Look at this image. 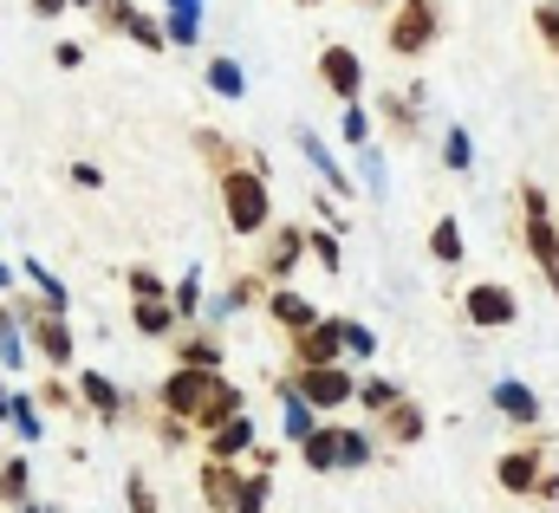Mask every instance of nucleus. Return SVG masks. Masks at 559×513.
<instances>
[{
	"mask_svg": "<svg viewBox=\"0 0 559 513\" xmlns=\"http://www.w3.org/2000/svg\"><path fill=\"white\" fill-rule=\"evenodd\" d=\"M163 409L176 416V422H222V416H235L241 409V390L228 384L222 371H176L169 384H163Z\"/></svg>",
	"mask_w": 559,
	"mask_h": 513,
	"instance_id": "f257e3e1",
	"label": "nucleus"
},
{
	"mask_svg": "<svg viewBox=\"0 0 559 513\" xmlns=\"http://www.w3.org/2000/svg\"><path fill=\"white\" fill-rule=\"evenodd\" d=\"M222 208H228V228L235 235H261L267 215H274V189L261 169H222Z\"/></svg>",
	"mask_w": 559,
	"mask_h": 513,
	"instance_id": "f03ea898",
	"label": "nucleus"
},
{
	"mask_svg": "<svg viewBox=\"0 0 559 513\" xmlns=\"http://www.w3.org/2000/svg\"><path fill=\"white\" fill-rule=\"evenodd\" d=\"M521 228H527V248L540 260V273H547V286L559 293V228H554V208H547V195L534 189V182H521Z\"/></svg>",
	"mask_w": 559,
	"mask_h": 513,
	"instance_id": "7ed1b4c3",
	"label": "nucleus"
},
{
	"mask_svg": "<svg viewBox=\"0 0 559 513\" xmlns=\"http://www.w3.org/2000/svg\"><path fill=\"white\" fill-rule=\"evenodd\" d=\"M436 33H442V13H436V0H404L397 13H391V52L397 59H417V52H429L436 46Z\"/></svg>",
	"mask_w": 559,
	"mask_h": 513,
	"instance_id": "20e7f679",
	"label": "nucleus"
},
{
	"mask_svg": "<svg viewBox=\"0 0 559 513\" xmlns=\"http://www.w3.org/2000/svg\"><path fill=\"white\" fill-rule=\"evenodd\" d=\"M13 312L26 319L20 332H26L52 365H72V325H66V312H52V306H13Z\"/></svg>",
	"mask_w": 559,
	"mask_h": 513,
	"instance_id": "39448f33",
	"label": "nucleus"
},
{
	"mask_svg": "<svg viewBox=\"0 0 559 513\" xmlns=\"http://www.w3.org/2000/svg\"><path fill=\"white\" fill-rule=\"evenodd\" d=\"M462 312H468V325H481V332H501V325H514V319H521V299H514L508 286H468Z\"/></svg>",
	"mask_w": 559,
	"mask_h": 513,
	"instance_id": "423d86ee",
	"label": "nucleus"
},
{
	"mask_svg": "<svg viewBox=\"0 0 559 513\" xmlns=\"http://www.w3.org/2000/svg\"><path fill=\"white\" fill-rule=\"evenodd\" d=\"M98 13H105V26L111 33H124V39H138L143 52H163V26L138 13V0H98Z\"/></svg>",
	"mask_w": 559,
	"mask_h": 513,
	"instance_id": "0eeeda50",
	"label": "nucleus"
},
{
	"mask_svg": "<svg viewBox=\"0 0 559 513\" xmlns=\"http://www.w3.org/2000/svg\"><path fill=\"white\" fill-rule=\"evenodd\" d=\"M319 79H325V92H338L345 105L365 92V59L352 52V46H325L319 52Z\"/></svg>",
	"mask_w": 559,
	"mask_h": 513,
	"instance_id": "6e6552de",
	"label": "nucleus"
},
{
	"mask_svg": "<svg viewBox=\"0 0 559 513\" xmlns=\"http://www.w3.org/2000/svg\"><path fill=\"white\" fill-rule=\"evenodd\" d=\"M299 396L312 403V409H338V403H352V371H338V365H312V371H299Z\"/></svg>",
	"mask_w": 559,
	"mask_h": 513,
	"instance_id": "1a4fd4ad",
	"label": "nucleus"
},
{
	"mask_svg": "<svg viewBox=\"0 0 559 513\" xmlns=\"http://www.w3.org/2000/svg\"><path fill=\"white\" fill-rule=\"evenodd\" d=\"M338 319H312L306 332H293V358H299V371H312V365H338Z\"/></svg>",
	"mask_w": 559,
	"mask_h": 513,
	"instance_id": "9d476101",
	"label": "nucleus"
},
{
	"mask_svg": "<svg viewBox=\"0 0 559 513\" xmlns=\"http://www.w3.org/2000/svg\"><path fill=\"white\" fill-rule=\"evenodd\" d=\"M488 403H495L508 422H521V429H534V422H540V396H534L527 384H514V378H501V384L488 390Z\"/></svg>",
	"mask_w": 559,
	"mask_h": 513,
	"instance_id": "9b49d317",
	"label": "nucleus"
},
{
	"mask_svg": "<svg viewBox=\"0 0 559 513\" xmlns=\"http://www.w3.org/2000/svg\"><path fill=\"white\" fill-rule=\"evenodd\" d=\"M202 39V0H163V46H195Z\"/></svg>",
	"mask_w": 559,
	"mask_h": 513,
	"instance_id": "f8f14e48",
	"label": "nucleus"
},
{
	"mask_svg": "<svg viewBox=\"0 0 559 513\" xmlns=\"http://www.w3.org/2000/svg\"><path fill=\"white\" fill-rule=\"evenodd\" d=\"M299 150H306V163L332 182V195H352V169H345V163H332V150H325V136H319V130H299Z\"/></svg>",
	"mask_w": 559,
	"mask_h": 513,
	"instance_id": "ddd939ff",
	"label": "nucleus"
},
{
	"mask_svg": "<svg viewBox=\"0 0 559 513\" xmlns=\"http://www.w3.org/2000/svg\"><path fill=\"white\" fill-rule=\"evenodd\" d=\"M248 442H254V422H248L241 409H235V416H222V422L209 429V449H215V462H235Z\"/></svg>",
	"mask_w": 559,
	"mask_h": 513,
	"instance_id": "4468645a",
	"label": "nucleus"
},
{
	"mask_svg": "<svg viewBox=\"0 0 559 513\" xmlns=\"http://www.w3.org/2000/svg\"><path fill=\"white\" fill-rule=\"evenodd\" d=\"M79 390H85V403L98 409V422H118V416H124V390L111 384L105 371H79Z\"/></svg>",
	"mask_w": 559,
	"mask_h": 513,
	"instance_id": "2eb2a0df",
	"label": "nucleus"
},
{
	"mask_svg": "<svg viewBox=\"0 0 559 513\" xmlns=\"http://www.w3.org/2000/svg\"><path fill=\"white\" fill-rule=\"evenodd\" d=\"M299 455H306V468H319V475L338 468V429H332V422H312V429L299 436Z\"/></svg>",
	"mask_w": 559,
	"mask_h": 513,
	"instance_id": "dca6fc26",
	"label": "nucleus"
},
{
	"mask_svg": "<svg viewBox=\"0 0 559 513\" xmlns=\"http://www.w3.org/2000/svg\"><path fill=\"white\" fill-rule=\"evenodd\" d=\"M280 416H286V436H293V442H299V436L319 422V409H312V403L293 390V378H280Z\"/></svg>",
	"mask_w": 559,
	"mask_h": 513,
	"instance_id": "f3484780",
	"label": "nucleus"
},
{
	"mask_svg": "<svg viewBox=\"0 0 559 513\" xmlns=\"http://www.w3.org/2000/svg\"><path fill=\"white\" fill-rule=\"evenodd\" d=\"M299 254H306V235H299V228H280L274 241H267V273L286 279V273L299 266Z\"/></svg>",
	"mask_w": 559,
	"mask_h": 513,
	"instance_id": "a211bd4d",
	"label": "nucleus"
},
{
	"mask_svg": "<svg viewBox=\"0 0 559 513\" xmlns=\"http://www.w3.org/2000/svg\"><path fill=\"white\" fill-rule=\"evenodd\" d=\"M267 312H274L286 332H306V325L319 319V312H312V299H299V293H286V286H280L274 299H267Z\"/></svg>",
	"mask_w": 559,
	"mask_h": 513,
	"instance_id": "6ab92c4d",
	"label": "nucleus"
},
{
	"mask_svg": "<svg viewBox=\"0 0 559 513\" xmlns=\"http://www.w3.org/2000/svg\"><path fill=\"white\" fill-rule=\"evenodd\" d=\"M0 365H7V371L26 365V332H20V312H13V306H0Z\"/></svg>",
	"mask_w": 559,
	"mask_h": 513,
	"instance_id": "aec40b11",
	"label": "nucleus"
},
{
	"mask_svg": "<svg viewBox=\"0 0 559 513\" xmlns=\"http://www.w3.org/2000/svg\"><path fill=\"white\" fill-rule=\"evenodd\" d=\"M429 254L442 260V266H462V228H455V215H436V228H429Z\"/></svg>",
	"mask_w": 559,
	"mask_h": 513,
	"instance_id": "412c9836",
	"label": "nucleus"
},
{
	"mask_svg": "<svg viewBox=\"0 0 559 513\" xmlns=\"http://www.w3.org/2000/svg\"><path fill=\"white\" fill-rule=\"evenodd\" d=\"M131 319H138L143 338H169V332H176V312H169V299H138V312H131Z\"/></svg>",
	"mask_w": 559,
	"mask_h": 513,
	"instance_id": "4be33fe9",
	"label": "nucleus"
},
{
	"mask_svg": "<svg viewBox=\"0 0 559 513\" xmlns=\"http://www.w3.org/2000/svg\"><path fill=\"white\" fill-rule=\"evenodd\" d=\"M20 273H26V279L39 286V299H46L52 312H66V306H72V293H66V286L52 279V266H46V260H20Z\"/></svg>",
	"mask_w": 559,
	"mask_h": 513,
	"instance_id": "5701e85b",
	"label": "nucleus"
},
{
	"mask_svg": "<svg viewBox=\"0 0 559 513\" xmlns=\"http://www.w3.org/2000/svg\"><path fill=\"white\" fill-rule=\"evenodd\" d=\"M534 481H540V455H508L501 462V488L508 494H534Z\"/></svg>",
	"mask_w": 559,
	"mask_h": 513,
	"instance_id": "b1692460",
	"label": "nucleus"
},
{
	"mask_svg": "<svg viewBox=\"0 0 559 513\" xmlns=\"http://www.w3.org/2000/svg\"><path fill=\"white\" fill-rule=\"evenodd\" d=\"M235 488H241V475H235L228 462H209V468H202V494H209V508H228Z\"/></svg>",
	"mask_w": 559,
	"mask_h": 513,
	"instance_id": "393cba45",
	"label": "nucleus"
},
{
	"mask_svg": "<svg viewBox=\"0 0 559 513\" xmlns=\"http://www.w3.org/2000/svg\"><path fill=\"white\" fill-rule=\"evenodd\" d=\"M442 169H455V176H468V169H475V143H468V130H462V124L442 130Z\"/></svg>",
	"mask_w": 559,
	"mask_h": 513,
	"instance_id": "a878e982",
	"label": "nucleus"
},
{
	"mask_svg": "<svg viewBox=\"0 0 559 513\" xmlns=\"http://www.w3.org/2000/svg\"><path fill=\"white\" fill-rule=\"evenodd\" d=\"M209 92H222V98H241L248 92V72L222 52V59H209Z\"/></svg>",
	"mask_w": 559,
	"mask_h": 513,
	"instance_id": "bb28decb",
	"label": "nucleus"
},
{
	"mask_svg": "<svg viewBox=\"0 0 559 513\" xmlns=\"http://www.w3.org/2000/svg\"><path fill=\"white\" fill-rule=\"evenodd\" d=\"M384 422H391V442H417V436H423V409H417V403H404V396L384 409Z\"/></svg>",
	"mask_w": 559,
	"mask_h": 513,
	"instance_id": "cd10ccee",
	"label": "nucleus"
},
{
	"mask_svg": "<svg viewBox=\"0 0 559 513\" xmlns=\"http://www.w3.org/2000/svg\"><path fill=\"white\" fill-rule=\"evenodd\" d=\"M7 422L20 429V442H39V429H46L39 409H33V396H7Z\"/></svg>",
	"mask_w": 559,
	"mask_h": 513,
	"instance_id": "c85d7f7f",
	"label": "nucleus"
},
{
	"mask_svg": "<svg viewBox=\"0 0 559 513\" xmlns=\"http://www.w3.org/2000/svg\"><path fill=\"white\" fill-rule=\"evenodd\" d=\"M267 488H274V475H248L235 488V513H267Z\"/></svg>",
	"mask_w": 559,
	"mask_h": 513,
	"instance_id": "c756f323",
	"label": "nucleus"
},
{
	"mask_svg": "<svg viewBox=\"0 0 559 513\" xmlns=\"http://www.w3.org/2000/svg\"><path fill=\"white\" fill-rule=\"evenodd\" d=\"M365 462H371V436L338 429V468H365Z\"/></svg>",
	"mask_w": 559,
	"mask_h": 513,
	"instance_id": "7c9ffc66",
	"label": "nucleus"
},
{
	"mask_svg": "<svg viewBox=\"0 0 559 513\" xmlns=\"http://www.w3.org/2000/svg\"><path fill=\"white\" fill-rule=\"evenodd\" d=\"M26 475H33V468H26L20 455H13V462H0V501H26Z\"/></svg>",
	"mask_w": 559,
	"mask_h": 513,
	"instance_id": "2f4dec72",
	"label": "nucleus"
},
{
	"mask_svg": "<svg viewBox=\"0 0 559 513\" xmlns=\"http://www.w3.org/2000/svg\"><path fill=\"white\" fill-rule=\"evenodd\" d=\"M352 396H358L365 409H378V416H384V409L397 403V384H384V378H371V384H352Z\"/></svg>",
	"mask_w": 559,
	"mask_h": 513,
	"instance_id": "473e14b6",
	"label": "nucleus"
},
{
	"mask_svg": "<svg viewBox=\"0 0 559 513\" xmlns=\"http://www.w3.org/2000/svg\"><path fill=\"white\" fill-rule=\"evenodd\" d=\"M534 33L547 39V52L559 59V0H540V7H534Z\"/></svg>",
	"mask_w": 559,
	"mask_h": 513,
	"instance_id": "72a5a7b5",
	"label": "nucleus"
},
{
	"mask_svg": "<svg viewBox=\"0 0 559 513\" xmlns=\"http://www.w3.org/2000/svg\"><path fill=\"white\" fill-rule=\"evenodd\" d=\"M358 176H365V189H371V195H384V156H378V150H365V143H358Z\"/></svg>",
	"mask_w": 559,
	"mask_h": 513,
	"instance_id": "f704fd0d",
	"label": "nucleus"
},
{
	"mask_svg": "<svg viewBox=\"0 0 559 513\" xmlns=\"http://www.w3.org/2000/svg\"><path fill=\"white\" fill-rule=\"evenodd\" d=\"M195 306H202V279H195V273H182V286H176V299H169V312H176V319H189Z\"/></svg>",
	"mask_w": 559,
	"mask_h": 513,
	"instance_id": "c9c22d12",
	"label": "nucleus"
},
{
	"mask_svg": "<svg viewBox=\"0 0 559 513\" xmlns=\"http://www.w3.org/2000/svg\"><path fill=\"white\" fill-rule=\"evenodd\" d=\"M338 345H345L352 358H371V351H378V338H371L365 325H345V319H338Z\"/></svg>",
	"mask_w": 559,
	"mask_h": 513,
	"instance_id": "e433bc0d",
	"label": "nucleus"
},
{
	"mask_svg": "<svg viewBox=\"0 0 559 513\" xmlns=\"http://www.w3.org/2000/svg\"><path fill=\"white\" fill-rule=\"evenodd\" d=\"M241 306H248V286H228V293L209 299V319H228V312H241Z\"/></svg>",
	"mask_w": 559,
	"mask_h": 513,
	"instance_id": "4c0bfd02",
	"label": "nucleus"
},
{
	"mask_svg": "<svg viewBox=\"0 0 559 513\" xmlns=\"http://www.w3.org/2000/svg\"><path fill=\"white\" fill-rule=\"evenodd\" d=\"M182 358H189L195 371H215V365H222V351H215L209 338H189V345H182Z\"/></svg>",
	"mask_w": 559,
	"mask_h": 513,
	"instance_id": "58836bf2",
	"label": "nucleus"
},
{
	"mask_svg": "<svg viewBox=\"0 0 559 513\" xmlns=\"http://www.w3.org/2000/svg\"><path fill=\"white\" fill-rule=\"evenodd\" d=\"M365 136H371V118H365V105L352 98V105H345V143H365Z\"/></svg>",
	"mask_w": 559,
	"mask_h": 513,
	"instance_id": "ea45409f",
	"label": "nucleus"
},
{
	"mask_svg": "<svg viewBox=\"0 0 559 513\" xmlns=\"http://www.w3.org/2000/svg\"><path fill=\"white\" fill-rule=\"evenodd\" d=\"M306 248H312V254H319V266H325V273H338V235H312V241H306Z\"/></svg>",
	"mask_w": 559,
	"mask_h": 513,
	"instance_id": "a19ab883",
	"label": "nucleus"
},
{
	"mask_svg": "<svg viewBox=\"0 0 559 513\" xmlns=\"http://www.w3.org/2000/svg\"><path fill=\"white\" fill-rule=\"evenodd\" d=\"M52 65H59V72H79V65H85V46H79V39H59V46H52Z\"/></svg>",
	"mask_w": 559,
	"mask_h": 513,
	"instance_id": "79ce46f5",
	"label": "nucleus"
},
{
	"mask_svg": "<svg viewBox=\"0 0 559 513\" xmlns=\"http://www.w3.org/2000/svg\"><path fill=\"white\" fill-rule=\"evenodd\" d=\"M131 293H138V299H163V279H156L150 266H131Z\"/></svg>",
	"mask_w": 559,
	"mask_h": 513,
	"instance_id": "37998d69",
	"label": "nucleus"
},
{
	"mask_svg": "<svg viewBox=\"0 0 559 513\" xmlns=\"http://www.w3.org/2000/svg\"><path fill=\"white\" fill-rule=\"evenodd\" d=\"M124 494H131V513H156V501H150V488H143V481H131Z\"/></svg>",
	"mask_w": 559,
	"mask_h": 513,
	"instance_id": "c03bdc74",
	"label": "nucleus"
},
{
	"mask_svg": "<svg viewBox=\"0 0 559 513\" xmlns=\"http://www.w3.org/2000/svg\"><path fill=\"white\" fill-rule=\"evenodd\" d=\"M33 13H39V20H59V13H66V0H33Z\"/></svg>",
	"mask_w": 559,
	"mask_h": 513,
	"instance_id": "a18cd8bd",
	"label": "nucleus"
},
{
	"mask_svg": "<svg viewBox=\"0 0 559 513\" xmlns=\"http://www.w3.org/2000/svg\"><path fill=\"white\" fill-rule=\"evenodd\" d=\"M7 286H13V266H0V293H7Z\"/></svg>",
	"mask_w": 559,
	"mask_h": 513,
	"instance_id": "49530a36",
	"label": "nucleus"
},
{
	"mask_svg": "<svg viewBox=\"0 0 559 513\" xmlns=\"http://www.w3.org/2000/svg\"><path fill=\"white\" fill-rule=\"evenodd\" d=\"M66 7H98V0H66Z\"/></svg>",
	"mask_w": 559,
	"mask_h": 513,
	"instance_id": "de8ad7c7",
	"label": "nucleus"
},
{
	"mask_svg": "<svg viewBox=\"0 0 559 513\" xmlns=\"http://www.w3.org/2000/svg\"><path fill=\"white\" fill-rule=\"evenodd\" d=\"M0 416H7V390H0Z\"/></svg>",
	"mask_w": 559,
	"mask_h": 513,
	"instance_id": "09e8293b",
	"label": "nucleus"
},
{
	"mask_svg": "<svg viewBox=\"0 0 559 513\" xmlns=\"http://www.w3.org/2000/svg\"><path fill=\"white\" fill-rule=\"evenodd\" d=\"M306 7H319V0H306Z\"/></svg>",
	"mask_w": 559,
	"mask_h": 513,
	"instance_id": "8fccbe9b",
	"label": "nucleus"
},
{
	"mask_svg": "<svg viewBox=\"0 0 559 513\" xmlns=\"http://www.w3.org/2000/svg\"><path fill=\"white\" fill-rule=\"evenodd\" d=\"M365 7H378V0H365Z\"/></svg>",
	"mask_w": 559,
	"mask_h": 513,
	"instance_id": "3c124183",
	"label": "nucleus"
}]
</instances>
